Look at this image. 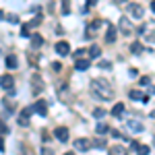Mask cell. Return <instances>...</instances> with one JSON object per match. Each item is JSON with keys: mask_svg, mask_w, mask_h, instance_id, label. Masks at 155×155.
<instances>
[{"mask_svg": "<svg viewBox=\"0 0 155 155\" xmlns=\"http://www.w3.org/2000/svg\"><path fill=\"white\" fill-rule=\"evenodd\" d=\"M99 54H101V50H99V46H91V50H89V56H91V58H97Z\"/></svg>", "mask_w": 155, "mask_h": 155, "instance_id": "obj_23", "label": "cell"}, {"mask_svg": "<svg viewBox=\"0 0 155 155\" xmlns=\"http://www.w3.org/2000/svg\"><path fill=\"white\" fill-rule=\"evenodd\" d=\"M0 151H4V141H2V137H0Z\"/></svg>", "mask_w": 155, "mask_h": 155, "instance_id": "obj_35", "label": "cell"}, {"mask_svg": "<svg viewBox=\"0 0 155 155\" xmlns=\"http://www.w3.org/2000/svg\"><path fill=\"white\" fill-rule=\"evenodd\" d=\"M66 155H74V153H72V151H68V153H66Z\"/></svg>", "mask_w": 155, "mask_h": 155, "instance_id": "obj_40", "label": "cell"}, {"mask_svg": "<svg viewBox=\"0 0 155 155\" xmlns=\"http://www.w3.org/2000/svg\"><path fill=\"white\" fill-rule=\"evenodd\" d=\"M106 41L107 44H114L116 41V29L110 27V25H107V31H106Z\"/></svg>", "mask_w": 155, "mask_h": 155, "instance_id": "obj_11", "label": "cell"}, {"mask_svg": "<svg viewBox=\"0 0 155 155\" xmlns=\"http://www.w3.org/2000/svg\"><path fill=\"white\" fill-rule=\"evenodd\" d=\"M147 37H149V41H155V33H149Z\"/></svg>", "mask_w": 155, "mask_h": 155, "instance_id": "obj_34", "label": "cell"}, {"mask_svg": "<svg viewBox=\"0 0 155 155\" xmlns=\"http://www.w3.org/2000/svg\"><path fill=\"white\" fill-rule=\"evenodd\" d=\"M151 118H153V120H155V112H151Z\"/></svg>", "mask_w": 155, "mask_h": 155, "instance_id": "obj_39", "label": "cell"}, {"mask_svg": "<svg viewBox=\"0 0 155 155\" xmlns=\"http://www.w3.org/2000/svg\"><path fill=\"white\" fill-rule=\"evenodd\" d=\"M112 114H114L116 118H120V116L124 114V104H116V106L112 107Z\"/></svg>", "mask_w": 155, "mask_h": 155, "instance_id": "obj_16", "label": "cell"}, {"mask_svg": "<svg viewBox=\"0 0 155 155\" xmlns=\"http://www.w3.org/2000/svg\"><path fill=\"white\" fill-rule=\"evenodd\" d=\"M118 25H120V31H122V35H130V33H132V25H130V21H128L126 17H122Z\"/></svg>", "mask_w": 155, "mask_h": 155, "instance_id": "obj_2", "label": "cell"}, {"mask_svg": "<svg viewBox=\"0 0 155 155\" xmlns=\"http://www.w3.org/2000/svg\"><path fill=\"white\" fill-rule=\"evenodd\" d=\"M41 44H44V37L41 35H31V46H33L35 50L41 48Z\"/></svg>", "mask_w": 155, "mask_h": 155, "instance_id": "obj_15", "label": "cell"}, {"mask_svg": "<svg viewBox=\"0 0 155 155\" xmlns=\"http://www.w3.org/2000/svg\"><path fill=\"white\" fill-rule=\"evenodd\" d=\"M87 2H89V4H95V2H97V0H87Z\"/></svg>", "mask_w": 155, "mask_h": 155, "instance_id": "obj_38", "label": "cell"}, {"mask_svg": "<svg viewBox=\"0 0 155 155\" xmlns=\"http://www.w3.org/2000/svg\"><path fill=\"white\" fill-rule=\"evenodd\" d=\"M112 137H114V139H120V137H122V132H120V130H112Z\"/></svg>", "mask_w": 155, "mask_h": 155, "instance_id": "obj_29", "label": "cell"}, {"mask_svg": "<svg viewBox=\"0 0 155 155\" xmlns=\"http://www.w3.org/2000/svg\"><path fill=\"white\" fill-rule=\"evenodd\" d=\"M41 89H44V83H41V81H37V77H33V93L41 91Z\"/></svg>", "mask_w": 155, "mask_h": 155, "instance_id": "obj_21", "label": "cell"}, {"mask_svg": "<svg viewBox=\"0 0 155 155\" xmlns=\"http://www.w3.org/2000/svg\"><path fill=\"white\" fill-rule=\"evenodd\" d=\"M132 149L137 151V155H149V151H151L147 145H141V143H132Z\"/></svg>", "mask_w": 155, "mask_h": 155, "instance_id": "obj_9", "label": "cell"}, {"mask_svg": "<svg viewBox=\"0 0 155 155\" xmlns=\"http://www.w3.org/2000/svg\"><path fill=\"white\" fill-rule=\"evenodd\" d=\"M8 21H11V23H17L19 19H17V15H11V17H8Z\"/></svg>", "mask_w": 155, "mask_h": 155, "instance_id": "obj_31", "label": "cell"}, {"mask_svg": "<svg viewBox=\"0 0 155 155\" xmlns=\"http://www.w3.org/2000/svg\"><path fill=\"white\" fill-rule=\"evenodd\" d=\"M52 68H54V71H60L62 66H60V62H54V64H52Z\"/></svg>", "mask_w": 155, "mask_h": 155, "instance_id": "obj_32", "label": "cell"}, {"mask_svg": "<svg viewBox=\"0 0 155 155\" xmlns=\"http://www.w3.org/2000/svg\"><path fill=\"white\" fill-rule=\"evenodd\" d=\"M110 155H126V149L122 145H114V147H110Z\"/></svg>", "mask_w": 155, "mask_h": 155, "instance_id": "obj_13", "label": "cell"}, {"mask_svg": "<svg viewBox=\"0 0 155 155\" xmlns=\"http://www.w3.org/2000/svg\"><path fill=\"white\" fill-rule=\"evenodd\" d=\"M4 132H8V128H6V126H4V122L0 120V134H4Z\"/></svg>", "mask_w": 155, "mask_h": 155, "instance_id": "obj_28", "label": "cell"}, {"mask_svg": "<svg viewBox=\"0 0 155 155\" xmlns=\"http://www.w3.org/2000/svg\"><path fill=\"white\" fill-rule=\"evenodd\" d=\"M130 52H132V54H141V52H143V46H141V44H132Z\"/></svg>", "mask_w": 155, "mask_h": 155, "instance_id": "obj_24", "label": "cell"}, {"mask_svg": "<svg viewBox=\"0 0 155 155\" xmlns=\"http://www.w3.org/2000/svg\"><path fill=\"white\" fill-rule=\"evenodd\" d=\"M126 128H128V130L130 132H143V122H139V120H128V122H126Z\"/></svg>", "mask_w": 155, "mask_h": 155, "instance_id": "obj_4", "label": "cell"}, {"mask_svg": "<svg viewBox=\"0 0 155 155\" xmlns=\"http://www.w3.org/2000/svg\"><path fill=\"white\" fill-rule=\"evenodd\" d=\"M83 54H85V50H77V52H74V56H77V58H81Z\"/></svg>", "mask_w": 155, "mask_h": 155, "instance_id": "obj_30", "label": "cell"}, {"mask_svg": "<svg viewBox=\"0 0 155 155\" xmlns=\"http://www.w3.org/2000/svg\"><path fill=\"white\" fill-rule=\"evenodd\" d=\"M54 48H56V54H60V56H66V54L71 52V46H68L66 41H58Z\"/></svg>", "mask_w": 155, "mask_h": 155, "instance_id": "obj_5", "label": "cell"}, {"mask_svg": "<svg viewBox=\"0 0 155 155\" xmlns=\"http://www.w3.org/2000/svg\"><path fill=\"white\" fill-rule=\"evenodd\" d=\"M153 143H155V134H153Z\"/></svg>", "mask_w": 155, "mask_h": 155, "instance_id": "obj_41", "label": "cell"}, {"mask_svg": "<svg viewBox=\"0 0 155 155\" xmlns=\"http://www.w3.org/2000/svg\"><path fill=\"white\" fill-rule=\"evenodd\" d=\"M44 155H52V151L50 149H44Z\"/></svg>", "mask_w": 155, "mask_h": 155, "instance_id": "obj_36", "label": "cell"}, {"mask_svg": "<svg viewBox=\"0 0 155 155\" xmlns=\"http://www.w3.org/2000/svg\"><path fill=\"white\" fill-rule=\"evenodd\" d=\"M99 25H101V21H93V25H91V29H97Z\"/></svg>", "mask_w": 155, "mask_h": 155, "instance_id": "obj_33", "label": "cell"}, {"mask_svg": "<svg viewBox=\"0 0 155 155\" xmlns=\"http://www.w3.org/2000/svg\"><path fill=\"white\" fill-rule=\"evenodd\" d=\"M130 97H132V99H139V97H141L143 101H147V99H149L147 95H143V93H141V91H137V89H132V91H130Z\"/></svg>", "mask_w": 155, "mask_h": 155, "instance_id": "obj_19", "label": "cell"}, {"mask_svg": "<svg viewBox=\"0 0 155 155\" xmlns=\"http://www.w3.org/2000/svg\"><path fill=\"white\" fill-rule=\"evenodd\" d=\"M93 143H95L97 149H106V141H104V139H95Z\"/></svg>", "mask_w": 155, "mask_h": 155, "instance_id": "obj_25", "label": "cell"}, {"mask_svg": "<svg viewBox=\"0 0 155 155\" xmlns=\"http://www.w3.org/2000/svg\"><path fill=\"white\" fill-rule=\"evenodd\" d=\"M62 15H71V0H62Z\"/></svg>", "mask_w": 155, "mask_h": 155, "instance_id": "obj_20", "label": "cell"}, {"mask_svg": "<svg viewBox=\"0 0 155 155\" xmlns=\"http://www.w3.org/2000/svg\"><path fill=\"white\" fill-rule=\"evenodd\" d=\"M126 11L132 15V19H141V17H143V6H141V4H128Z\"/></svg>", "mask_w": 155, "mask_h": 155, "instance_id": "obj_3", "label": "cell"}, {"mask_svg": "<svg viewBox=\"0 0 155 155\" xmlns=\"http://www.w3.org/2000/svg\"><path fill=\"white\" fill-rule=\"evenodd\" d=\"M4 64H6V68H17V66H19V60H17V56H15V54H8Z\"/></svg>", "mask_w": 155, "mask_h": 155, "instance_id": "obj_10", "label": "cell"}, {"mask_svg": "<svg viewBox=\"0 0 155 155\" xmlns=\"http://www.w3.org/2000/svg\"><path fill=\"white\" fill-rule=\"evenodd\" d=\"M89 64H91L89 60H79V62L74 64V68H77V71H87V68H89Z\"/></svg>", "mask_w": 155, "mask_h": 155, "instance_id": "obj_17", "label": "cell"}, {"mask_svg": "<svg viewBox=\"0 0 155 155\" xmlns=\"http://www.w3.org/2000/svg\"><path fill=\"white\" fill-rule=\"evenodd\" d=\"M99 68H106V71H110V68H112V64H110V62H99Z\"/></svg>", "mask_w": 155, "mask_h": 155, "instance_id": "obj_27", "label": "cell"}, {"mask_svg": "<svg viewBox=\"0 0 155 155\" xmlns=\"http://www.w3.org/2000/svg\"><path fill=\"white\" fill-rule=\"evenodd\" d=\"M91 91L99 99H112L114 97V89H112V85L107 83L106 79H93L91 81Z\"/></svg>", "mask_w": 155, "mask_h": 155, "instance_id": "obj_1", "label": "cell"}, {"mask_svg": "<svg viewBox=\"0 0 155 155\" xmlns=\"http://www.w3.org/2000/svg\"><path fill=\"white\" fill-rule=\"evenodd\" d=\"M29 114H31V110H23V114L19 116V124L27 126V124H29Z\"/></svg>", "mask_w": 155, "mask_h": 155, "instance_id": "obj_14", "label": "cell"}, {"mask_svg": "<svg viewBox=\"0 0 155 155\" xmlns=\"http://www.w3.org/2000/svg\"><path fill=\"white\" fill-rule=\"evenodd\" d=\"M12 85H15V81H12L11 74H4V77L0 79V87H2V89H8V91H11Z\"/></svg>", "mask_w": 155, "mask_h": 155, "instance_id": "obj_7", "label": "cell"}, {"mask_svg": "<svg viewBox=\"0 0 155 155\" xmlns=\"http://www.w3.org/2000/svg\"><path fill=\"white\" fill-rule=\"evenodd\" d=\"M21 37H29V25H23L21 27Z\"/></svg>", "mask_w": 155, "mask_h": 155, "instance_id": "obj_26", "label": "cell"}, {"mask_svg": "<svg viewBox=\"0 0 155 155\" xmlns=\"http://www.w3.org/2000/svg\"><path fill=\"white\" fill-rule=\"evenodd\" d=\"M54 134H56V139H58L60 143H66V141H68V128H62V126H60V128L54 130Z\"/></svg>", "mask_w": 155, "mask_h": 155, "instance_id": "obj_6", "label": "cell"}, {"mask_svg": "<svg viewBox=\"0 0 155 155\" xmlns=\"http://www.w3.org/2000/svg\"><path fill=\"white\" fill-rule=\"evenodd\" d=\"M93 116H95L97 120H101L106 116V110H104V107H95V110H93Z\"/></svg>", "mask_w": 155, "mask_h": 155, "instance_id": "obj_22", "label": "cell"}, {"mask_svg": "<svg viewBox=\"0 0 155 155\" xmlns=\"http://www.w3.org/2000/svg\"><path fill=\"white\" fill-rule=\"evenodd\" d=\"M151 11L155 12V0H153V2H151Z\"/></svg>", "mask_w": 155, "mask_h": 155, "instance_id": "obj_37", "label": "cell"}, {"mask_svg": "<svg viewBox=\"0 0 155 155\" xmlns=\"http://www.w3.org/2000/svg\"><path fill=\"white\" fill-rule=\"evenodd\" d=\"M33 110H35L39 116H46L48 114V107H46V101H37L35 106H33Z\"/></svg>", "mask_w": 155, "mask_h": 155, "instance_id": "obj_12", "label": "cell"}, {"mask_svg": "<svg viewBox=\"0 0 155 155\" xmlns=\"http://www.w3.org/2000/svg\"><path fill=\"white\" fill-rule=\"evenodd\" d=\"M89 139H77V141H74V149H77V151H87V149H89Z\"/></svg>", "mask_w": 155, "mask_h": 155, "instance_id": "obj_8", "label": "cell"}, {"mask_svg": "<svg viewBox=\"0 0 155 155\" xmlns=\"http://www.w3.org/2000/svg\"><path fill=\"white\" fill-rule=\"evenodd\" d=\"M95 130H97V134H107V132H110V126H107V124H97Z\"/></svg>", "mask_w": 155, "mask_h": 155, "instance_id": "obj_18", "label": "cell"}]
</instances>
